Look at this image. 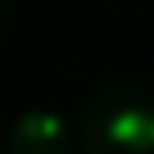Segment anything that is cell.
I'll use <instances>...</instances> for the list:
<instances>
[{
	"mask_svg": "<svg viewBox=\"0 0 154 154\" xmlns=\"http://www.w3.org/2000/svg\"><path fill=\"white\" fill-rule=\"evenodd\" d=\"M86 154H154V93L136 82H111L93 93L79 122Z\"/></svg>",
	"mask_w": 154,
	"mask_h": 154,
	"instance_id": "6da1fadb",
	"label": "cell"
},
{
	"mask_svg": "<svg viewBox=\"0 0 154 154\" xmlns=\"http://www.w3.org/2000/svg\"><path fill=\"white\" fill-rule=\"evenodd\" d=\"M11 154H68L72 151V133L61 118L47 108L25 111L7 133Z\"/></svg>",
	"mask_w": 154,
	"mask_h": 154,
	"instance_id": "7a4b0ae2",
	"label": "cell"
}]
</instances>
